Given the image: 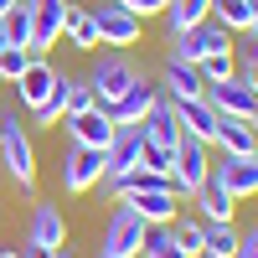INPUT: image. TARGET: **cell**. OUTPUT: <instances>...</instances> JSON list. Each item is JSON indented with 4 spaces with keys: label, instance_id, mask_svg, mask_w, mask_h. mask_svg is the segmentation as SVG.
Segmentation results:
<instances>
[{
    "label": "cell",
    "instance_id": "cell-1",
    "mask_svg": "<svg viewBox=\"0 0 258 258\" xmlns=\"http://www.w3.org/2000/svg\"><path fill=\"white\" fill-rule=\"evenodd\" d=\"M0 155H6V170H11V181L21 191H31L36 186V150L26 140V129H21V119L6 109L0 114Z\"/></svg>",
    "mask_w": 258,
    "mask_h": 258
},
{
    "label": "cell",
    "instance_id": "cell-2",
    "mask_svg": "<svg viewBox=\"0 0 258 258\" xmlns=\"http://www.w3.org/2000/svg\"><path fill=\"white\" fill-rule=\"evenodd\" d=\"M207 150L212 145L191 140V135L176 140V160H170V186H176V197H197V191L207 186V176H212V155Z\"/></svg>",
    "mask_w": 258,
    "mask_h": 258
},
{
    "label": "cell",
    "instance_id": "cell-3",
    "mask_svg": "<svg viewBox=\"0 0 258 258\" xmlns=\"http://www.w3.org/2000/svg\"><path fill=\"white\" fill-rule=\"evenodd\" d=\"M145 232H150V227L119 202V207L109 212V222H103V248H98V258H140Z\"/></svg>",
    "mask_w": 258,
    "mask_h": 258
},
{
    "label": "cell",
    "instance_id": "cell-4",
    "mask_svg": "<svg viewBox=\"0 0 258 258\" xmlns=\"http://www.w3.org/2000/svg\"><path fill=\"white\" fill-rule=\"evenodd\" d=\"M88 16H93V26H98V41H109V47H135V41L145 36V21L129 11V6H119V0H98Z\"/></svg>",
    "mask_w": 258,
    "mask_h": 258
},
{
    "label": "cell",
    "instance_id": "cell-5",
    "mask_svg": "<svg viewBox=\"0 0 258 258\" xmlns=\"http://www.w3.org/2000/svg\"><path fill=\"white\" fill-rule=\"evenodd\" d=\"M135 83H140L135 62H129L124 52H109V57H98V62H93V78H88V88H93L98 109H103V103H114L119 93H129Z\"/></svg>",
    "mask_w": 258,
    "mask_h": 258
},
{
    "label": "cell",
    "instance_id": "cell-6",
    "mask_svg": "<svg viewBox=\"0 0 258 258\" xmlns=\"http://www.w3.org/2000/svg\"><path fill=\"white\" fill-rule=\"evenodd\" d=\"M207 103L217 109L222 119H258V88H248V83L232 73V78H222V83H207Z\"/></svg>",
    "mask_w": 258,
    "mask_h": 258
},
{
    "label": "cell",
    "instance_id": "cell-7",
    "mask_svg": "<svg viewBox=\"0 0 258 258\" xmlns=\"http://www.w3.org/2000/svg\"><path fill=\"white\" fill-rule=\"evenodd\" d=\"M140 150H145V135H140V124H119V129H114V140L103 145V181H114V176H129V170L140 165Z\"/></svg>",
    "mask_w": 258,
    "mask_h": 258
},
{
    "label": "cell",
    "instance_id": "cell-8",
    "mask_svg": "<svg viewBox=\"0 0 258 258\" xmlns=\"http://www.w3.org/2000/svg\"><path fill=\"white\" fill-rule=\"evenodd\" d=\"M98 181H103V150L73 145V150H68V160H62V191L83 197V191H93Z\"/></svg>",
    "mask_w": 258,
    "mask_h": 258
},
{
    "label": "cell",
    "instance_id": "cell-9",
    "mask_svg": "<svg viewBox=\"0 0 258 258\" xmlns=\"http://www.w3.org/2000/svg\"><path fill=\"white\" fill-rule=\"evenodd\" d=\"M31 11V52L41 57L47 47L62 41V21H68V0H26Z\"/></svg>",
    "mask_w": 258,
    "mask_h": 258
},
{
    "label": "cell",
    "instance_id": "cell-10",
    "mask_svg": "<svg viewBox=\"0 0 258 258\" xmlns=\"http://www.w3.org/2000/svg\"><path fill=\"white\" fill-rule=\"evenodd\" d=\"M155 98H160V83H135L129 93H119L114 103H103V114H109V124L119 129V124H145V114L155 109Z\"/></svg>",
    "mask_w": 258,
    "mask_h": 258
},
{
    "label": "cell",
    "instance_id": "cell-11",
    "mask_svg": "<svg viewBox=\"0 0 258 258\" xmlns=\"http://www.w3.org/2000/svg\"><path fill=\"white\" fill-rule=\"evenodd\" d=\"M124 207L135 212L145 227H170L181 217V197L176 191H135V197H124Z\"/></svg>",
    "mask_w": 258,
    "mask_h": 258
},
{
    "label": "cell",
    "instance_id": "cell-12",
    "mask_svg": "<svg viewBox=\"0 0 258 258\" xmlns=\"http://www.w3.org/2000/svg\"><path fill=\"white\" fill-rule=\"evenodd\" d=\"M227 47H232V41H227V31L217 26V21H202V26H191V31L176 36V52H170V57H181V62H202V57L227 52Z\"/></svg>",
    "mask_w": 258,
    "mask_h": 258
},
{
    "label": "cell",
    "instance_id": "cell-13",
    "mask_svg": "<svg viewBox=\"0 0 258 258\" xmlns=\"http://www.w3.org/2000/svg\"><path fill=\"white\" fill-rule=\"evenodd\" d=\"M212 181H222L232 197H258V155H222L212 165Z\"/></svg>",
    "mask_w": 258,
    "mask_h": 258
},
{
    "label": "cell",
    "instance_id": "cell-14",
    "mask_svg": "<svg viewBox=\"0 0 258 258\" xmlns=\"http://www.w3.org/2000/svg\"><path fill=\"white\" fill-rule=\"evenodd\" d=\"M176 124H181V135H191V140L212 145V140H217V124H222V114L212 109L207 98H181V103H176Z\"/></svg>",
    "mask_w": 258,
    "mask_h": 258
},
{
    "label": "cell",
    "instance_id": "cell-15",
    "mask_svg": "<svg viewBox=\"0 0 258 258\" xmlns=\"http://www.w3.org/2000/svg\"><path fill=\"white\" fill-rule=\"evenodd\" d=\"M160 83H165V98H170V103H181V98H207V78H202V68H197V62L170 57Z\"/></svg>",
    "mask_w": 258,
    "mask_h": 258
},
{
    "label": "cell",
    "instance_id": "cell-16",
    "mask_svg": "<svg viewBox=\"0 0 258 258\" xmlns=\"http://www.w3.org/2000/svg\"><path fill=\"white\" fill-rule=\"evenodd\" d=\"M140 135H145V145H165V150H176V140H181V124H176V103H170L165 93L155 98V109L145 114Z\"/></svg>",
    "mask_w": 258,
    "mask_h": 258
},
{
    "label": "cell",
    "instance_id": "cell-17",
    "mask_svg": "<svg viewBox=\"0 0 258 258\" xmlns=\"http://www.w3.org/2000/svg\"><path fill=\"white\" fill-rule=\"evenodd\" d=\"M62 124H68L73 145H88V150H103V145L114 140V124H109V114H103V109H88V114H68Z\"/></svg>",
    "mask_w": 258,
    "mask_h": 258
},
{
    "label": "cell",
    "instance_id": "cell-18",
    "mask_svg": "<svg viewBox=\"0 0 258 258\" xmlns=\"http://www.w3.org/2000/svg\"><path fill=\"white\" fill-rule=\"evenodd\" d=\"M26 243H41V248H62V243H68V222H62V212L52 202H36V212H31V238Z\"/></svg>",
    "mask_w": 258,
    "mask_h": 258
},
{
    "label": "cell",
    "instance_id": "cell-19",
    "mask_svg": "<svg viewBox=\"0 0 258 258\" xmlns=\"http://www.w3.org/2000/svg\"><path fill=\"white\" fill-rule=\"evenodd\" d=\"M191 202H197V217H202V222H232V202H238V197H232L222 181L207 176V186H202Z\"/></svg>",
    "mask_w": 258,
    "mask_h": 258
},
{
    "label": "cell",
    "instance_id": "cell-20",
    "mask_svg": "<svg viewBox=\"0 0 258 258\" xmlns=\"http://www.w3.org/2000/svg\"><path fill=\"white\" fill-rule=\"evenodd\" d=\"M212 145H217L222 155H258V129H253L248 119H222Z\"/></svg>",
    "mask_w": 258,
    "mask_h": 258
},
{
    "label": "cell",
    "instance_id": "cell-21",
    "mask_svg": "<svg viewBox=\"0 0 258 258\" xmlns=\"http://www.w3.org/2000/svg\"><path fill=\"white\" fill-rule=\"evenodd\" d=\"M52 83H57V73L47 68V57H36V52H31V68L21 73L16 93H21V103H26V109H36V103H41V98L52 93Z\"/></svg>",
    "mask_w": 258,
    "mask_h": 258
},
{
    "label": "cell",
    "instance_id": "cell-22",
    "mask_svg": "<svg viewBox=\"0 0 258 258\" xmlns=\"http://www.w3.org/2000/svg\"><path fill=\"white\" fill-rule=\"evenodd\" d=\"M202 21H212V0H165V26H170V36L202 26Z\"/></svg>",
    "mask_w": 258,
    "mask_h": 258
},
{
    "label": "cell",
    "instance_id": "cell-23",
    "mask_svg": "<svg viewBox=\"0 0 258 258\" xmlns=\"http://www.w3.org/2000/svg\"><path fill=\"white\" fill-rule=\"evenodd\" d=\"M62 36H68L78 52H93V47H98V26H93V16L83 11V6H68V21H62Z\"/></svg>",
    "mask_w": 258,
    "mask_h": 258
},
{
    "label": "cell",
    "instance_id": "cell-24",
    "mask_svg": "<svg viewBox=\"0 0 258 258\" xmlns=\"http://www.w3.org/2000/svg\"><path fill=\"white\" fill-rule=\"evenodd\" d=\"M68 83H73L68 73H57L52 93H47V98H41L36 109H31V119H36V124H57V119H68Z\"/></svg>",
    "mask_w": 258,
    "mask_h": 258
},
{
    "label": "cell",
    "instance_id": "cell-25",
    "mask_svg": "<svg viewBox=\"0 0 258 258\" xmlns=\"http://www.w3.org/2000/svg\"><path fill=\"white\" fill-rule=\"evenodd\" d=\"M170 232H176V243H181L186 258H202V253H207V222H202V217H176Z\"/></svg>",
    "mask_w": 258,
    "mask_h": 258
},
{
    "label": "cell",
    "instance_id": "cell-26",
    "mask_svg": "<svg viewBox=\"0 0 258 258\" xmlns=\"http://www.w3.org/2000/svg\"><path fill=\"white\" fill-rule=\"evenodd\" d=\"M212 21L222 31H248L253 26V6L248 0H212Z\"/></svg>",
    "mask_w": 258,
    "mask_h": 258
},
{
    "label": "cell",
    "instance_id": "cell-27",
    "mask_svg": "<svg viewBox=\"0 0 258 258\" xmlns=\"http://www.w3.org/2000/svg\"><path fill=\"white\" fill-rule=\"evenodd\" d=\"M0 31H6L11 47H26L31 52V11H26V0H16V11L0 21Z\"/></svg>",
    "mask_w": 258,
    "mask_h": 258
},
{
    "label": "cell",
    "instance_id": "cell-28",
    "mask_svg": "<svg viewBox=\"0 0 258 258\" xmlns=\"http://www.w3.org/2000/svg\"><path fill=\"white\" fill-rule=\"evenodd\" d=\"M238 238H243V232L232 227V222H207V253L232 258V253H238Z\"/></svg>",
    "mask_w": 258,
    "mask_h": 258
},
{
    "label": "cell",
    "instance_id": "cell-29",
    "mask_svg": "<svg viewBox=\"0 0 258 258\" xmlns=\"http://www.w3.org/2000/svg\"><path fill=\"white\" fill-rule=\"evenodd\" d=\"M140 253H145V258H186L170 227H150V232H145V248H140Z\"/></svg>",
    "mask_w": 258,
    "mask_h": 258
},
{
    "label": "cell",
    "instance_id": "cell-30",
    "mask_svg": "<svg viewBox=\"0 0 258 258\" xmlns=\"http://www.w3.org/2000/svg\"><path fill=\"white\" fill-rule=\"evenodd\" d=\"M197 68H202V78H207V83H222V78H232V73H238V57H232V47H227V52L202 57Z\"/></svg>",
    "mask_w": 258,
    "mask_h": 258
},
{
    "label": "cell",
    "instance_id": "cell-31",
    "mask_svg": "<svg viewBox=\"0 0 258 258\" xmlns=\"http://www.w3.org/2000/svg\"><path fill=\"white\" fill-rule=\"evenodd\" d=\"M26 68H31V52L26 47H6V52H0V78H6V83H21Z\"/></svg>",
    "mask_w": 258,
    "mask_h": 258
},
{
    "label": "cell",
    "instance_id": "cell-32",
    "mask_svg": "<svg viewBox=\"0 0 258 258\" xmlns=\"http://www.w3.org/2000/svg\"><path fill=\"white\" fill-rule=\"evenodd\" d=\"M88 109H98V98H93V88L88 83H68V114H88Z\"/></svg>",
    "mask_w": 258,
    "mask_h": 258
},
{
    "label": "cell",
    "instance_id": "cell-33",
    "mask_svg": "<svg viewBox=\"0 0 258 258\" xmlns=\"http://www.w3.org/2000/svg\"><path fill=\"white\" fill-rule=\"evenodd\" d=\"M170 160H176V150H165V145H145L140 150V165L145 170H160V176H170Z\"/></svg>",
    "mask_w": 258,
    "mask_h": 258
},
{
    "label": "cell",
    "instance_id": "cell-34",
    "mask_svg": "<svg viewBox=\"0 0 258 258\" xmlns=\"http://www.w3.org/2000/svg\"><path fill=\"white\" fill-rule=\"evenodd\" d=\"M238 78L248 83V88H258V41L248 36V47L238 52Z\"/></svg>",
    "mask_w": 258,
    "mask_h": 258
},
{
    "label": "cell",
    "instance_id": "cell-35",
    "mask_svg": "<svg viewBox=\"0 0 258 258\" xmlns=\"http://www.w3.org/2000/svg\"><path fill=\"white\" fill-rule=\"evenodd\" d=\"M232 258H258V227L238 238V253H232Z\"/></svg>",
    "mask_w": 258,
    "mask_h": 258
},
{
    "label": "cell",
    "instance_id": "cell-36",
    "mask_svg": "<svg viewBox=\"0 0 258 258\" xmlns=\"http://www.w3.org/2000/svg\"><path fill=\"white\" fill-rule=\"evenodd\" d=\"M62 253H68V248H41V243H26V248H21V258H62Z\"/></svg>",
    "mask_w": 258,
    "mask_h": 258
},
{
    "label": "cell",
    "instance_id": "cell-37",
    "mask_svg": "<svg viewBox=\"0 0 258 258\" xmlns=\"http://www.w3.org/2000/svg\"><path fill=\"white\" fill-rule=\"evenodd\" d=\"M11 11H16V0H0V21H6V16H11Z\"/></svg>",
    "mask_w": 258,
    "mask_h": 258
},
{
    "label": "cell",
    "instance_id": "cell-38",
    "mask_svg": "<svg viewBox=\"0 0 258 258\" xmlns=\"http://www.w3.org/2000/svg\"><path fill=\"white\" fill-rule=\"evenodd\" d=\"M0 258H21V248H0Z\"/></svg>",
    "mask_w": 258,
    "mask_h": 258
},
{
    "label": "cell",
    "instance_id": "cell-39",
    "mask_svg": "<svg viewBox=\"0 0 258 258\" xmlns=\"http://www.w3.org/2000/svg\"><path fill=\"white\" fill-rule=\"evenodd\" d=\"M248 36H253V41H258V16H253V26H248Z\"/></svg>",
    "mask_w": 258,
    "mask_h": 258
},
{
    "label": "cell",
    "instance_id": "cell-40",
    "mask_svg": "<svg viewBox=\"0 0 258 258\" xmlns=\"http://www.w3.org/2000/svg\"><path fill=\"white\" fill-rule=\"evenodd\" d=\"M202 258H217V253H202Z\"/></svg>",
    "mask_w": 258,
    "mask_h": 258
},
{
    "label": "cell",
    "instance_id": "cell-41",
    "mask_svg": "<svg viewBox=\"0 0 258 258\" xmlns=\"http://www.w3.org/2000/svg\"><path fill=\"white\" fill-rule=\"evenodd\" d=\"M253 129H258V119H253Z\"/></svg>",
    "mask_w": 258,
    "mask_h": 258
},
{
    "label": "cell",
    "instance_id": "cell-42",
    "mask_svg": "<svg viewBox=\"0 0 258 258\" xmlns=\"http://www.w3.org/2000/svg\"><path fill=\"white\" fill-rule=\"evenodd\" d=\"M62 258H68V253H62Z\"/></svg>",
    "mask_w": 258,
    "mask_h": 258
}]
</instances>
